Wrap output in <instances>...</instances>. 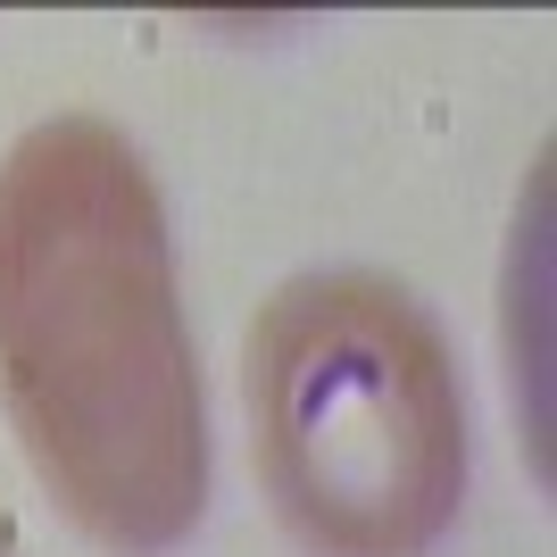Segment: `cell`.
Segmentation results:
<instances>
[{"label":"cell","instance_id":"6da1fadb","mask_svg":"<svg viewBox=\"0 0 557 557\" xmlns=\"http://www.w3.org/2000/svg\"><path fill=\"white\" fill-rule=\"evenodd\" d=\"M0 408L84 541L159 557L209 508V392L175 233L109 116H42L0 159Z\"/></svg>","mask_w":557,"mask_h":557},{"label":"cell","instance_id":"3957f363","mask_svg":"<svg viewBox=\"0 0 557 557\" xmlns=\"http://www.w3.org/2000/svg\"><path fill=\"white\" fill-rule=\"evenodd\" d=\"M0 557H17V549H9V524H0Z\"/></svg>","mask_w":557,"mask_h":557},{"label":"cell","instance_id":"7a4b0ae2","mask_svg":"<svg viewBox=\"0 0 557 557\" xmlns=\"http://www.w3.org/2000/svg\"><path fill=\"white\" fill-rule=\"evenodd\" d=\"M250 458L308 557H424L466 499V383L392 275L317 267L242 333Z\"/></svg>","mask_w":557,"mask_h":557}]
</instances>
